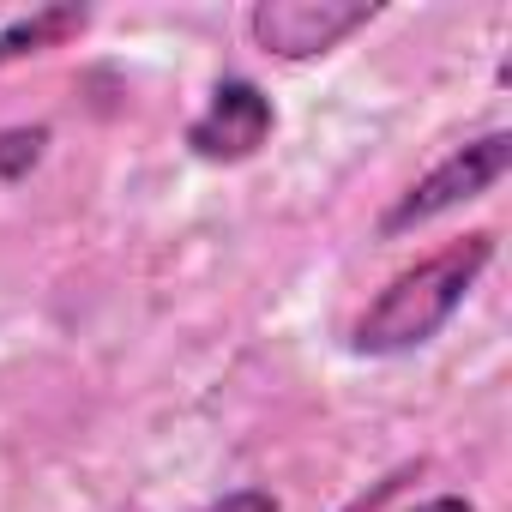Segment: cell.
Masks as SVG:
<instances>
[{
	"label": "cell",
	"instance_id": "cell-4",
	"mask_svg": "<svg viewBox=\"0 0 512 512\" xmlns=\"http://www.w3.org/2000/svg\"><path fill=\"white\" fill-rule=\"evenodd\" d=\"M278 133V103L253 85V79H217L205 109L187 121L181 145L199 157V163H217V169H235V163H253Z\"/></svg>",
	"mask_w": 512,
	"mask_h": 512
},
{
	"label": "cell",
	"instance_id": "cell-2",
	"mask_svg": "<svg viewBox=\"0 0 512 512\" xmlns=\"http://www.w3.org/2000/svg\"><path fill=\"white\" fill-rule=\"evenodd\" d=\"M506 175H512V133H506V127H488V133L452 145V151H446L434 169H422L404 193H392V205L380 211L374 229H380L386 241H404V235H416V229H428V223H440V217H452V211L488 199Z\"/></svg>",
	"mask_w": 512,
	"mask_h": 512
},
{
	"label": "cell",
	"instance_id": "cell-6",
	"mask_svg": "<svg viewBox=\"0 0 512 512\" xmlns=\"http://www.w3.org/2000/svg\"><path fill=\"white\" fill-rule=\"evenodd\" d=\"M49 139H55V133H49L43 121H37V127H31V121H25V127H0V181H7V187L25 181V175L49 157Z\"/></svg>",
	"mask_w": 512,
	"mask_h": 512
},
{
	"label": "cell",
	"instance_id": "cell-5",
	"mask_svg": "<svg viewBox=\"0 0 512 512\" xmlns=\"http://www.w3.org/2000/svg\"><path fill=\"white\" fill-rule=\"evenodd\" d=\"M97 25L91 7L79 0H55V7H37L13 25H0V67H19V61H37V55H55V49H73L85 31Z\"/></svg>",
	"mask_w": 512,
	"mask_h": 512
},
{
	"label": "cell",
	"instance_id": "cell-7",
	"mask_svg": "<svg viewBox=\"0 0 512 512\" xmlns=\"http://www.w3.org/2000/svg\"><path fill=\"white\" fill-rule=\"evenodd\" d=\"M416 476H422V464H398L392 476H380V488H374V494H356V500H350L344 512H380V506H386L392 494H404V488H410Z\"/></svg>",
	"mask_w": 512,
	"mask_h": 512
},
{
	"label": "cell",
	"instance_id": "cell-9",
	"mask_svg": "<svg viewBox=\"0 0 512 512\" xmlns=\"http://www.w3.org/2000/svg\"><path fill=\"white\" fill-rule=\"evenodd\" d=\"M410 512H476V500H464V494H428V500H416Z\"/></svg>",
	"mask_w": 512,
	"mask_h": 512
},
{
	"label": "cell",
	"instance_id": "cell-1",
	"mask_svg": "<svg viewBox=\"0 0 512 512\" xmlns=\"http://www.w3.org/2000/svg\"><path fill=\"white\" fill-rule=\"evenodd\" d=\"M494 229H470L434 253H422L416 266H404L398 278H386V290H374V302L356 314L350 326V350L392 362V356H416L428 350L470 302V290L482 284V272L494 266Z\"/></svg>",
	"mask_w": 512,
	"mask_h": 512
},
{
	"label": "cell",
	"instance_id": "cell-3",
	"mask_svg": "<svg viewBox=\"0 0 512 512\" xmlns=\"http://www.w3.org/2000/svg\"><path fill=\"white\" fill-rule=\"evenodd\" d=\"M380 19L374 0H253L247 37L272 61H320Z\"/></svg>",
	"mask_w": 512,
	"mask_h": 512
},
{
	"label": "cell",
	"instance_id": "cell-8",
	"mask_svg": "<svg viewBox=\"0 0 512 512\" xmlns=\"http://www.w3.org/2000/svg\"><path fill=\"white\" fill-rule=\"evenodd\" d=\"M199 512H284V500H278L272 488H229L223 500H211V506H199Z\"/></svg>",
	"mask_w": 512,
	"mask_h": 512
}]
</instances>
